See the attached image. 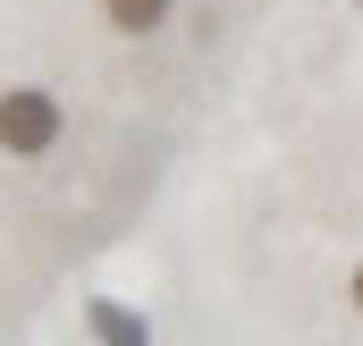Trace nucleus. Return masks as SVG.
Masks as SVG:
<instances>
[{"label": "nucleus", "mask_w": 363, "mask_h": 346, "mask_svg": "<svg viewBox=\"0 0 363 346\" xmlns=\"http://www.w3.org/2000/svg\"><path fill=\"white\" fill-rule=\"evenodd\" d=\"M68 144V101L51 85H0V152L9 161H51Z\"/></svg>", "instance_id": "1"}, {"label": "nucleus", "mask_w": 363, "mask_h": 346, "mask_svg": "<svg viewBox=\"0 0 363 346\" xmlns=\"http://www.w3.org/2000/svg\"><path fill=\"white\" fill-rule=\"evenodd\" d=\"M93 17L118 34V43H152L178 26V0H93Z\"/></svg>", "instance_id": "2"}, {"label": "nucleus", "mask_w": 363, "mask_h": 346, "mask_svg": "<svg viewBox=\"0 0 363 346\" xmlns=\"http://www.w3.org/2000/svg\"><path fill=\"white\" fill-rule=\"evenodd\" d=\"M85 330H93V346H152V321L118 296H85Z\"/></svg>", "instance_id": "3"}, {"label": "nucleus", "mask_w": 363, "mask_h": 346, "mask_svg": "<svg viewBox=\"0 0 363 346\" xmlns=\"http://www.w3.org/2000/svg\"><path fill=\"white\" fill-rule=\"evenodd\" d=\"M347 304H355V313H363V262H355V270H347Z\"/></svg>", "instance_id": "4"}, {"label": "nucleus", "mask_w": 363, "mask_h": 346, "mask_svg": "<svg viewBox=\"0 0 363 346\" xmlns=\"http://www.w3.org/2000/svg\"><path fill=\"white\" fill-rule=\"evenodd\" d=\"M355 9H363V0H355Z\"/></svg>", "instance_id": "5"}]
</instances>
